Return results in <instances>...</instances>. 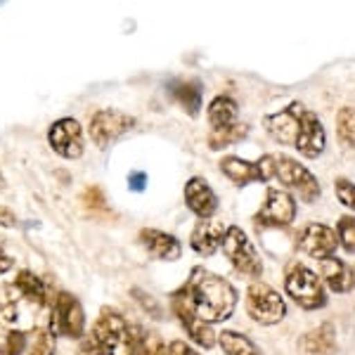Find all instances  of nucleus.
<instances>
[{
    "label": "nucleus",
    "instance_id": "34",
    "mask_svg": "<svg viewBox=\"0 0 355 355\" xmlns=\"http://www.w3.org/2000/svg\"><path fill=\"white\" fill-rule=\"evenodd\" d=\"M78 355H107V353H105V348L95 341V336L88 334V336H83L81 343H78Z\"/></svg>",
    "mask_w": 355,
    "mask_h": 355
},
{
    "label": "nucleus",
    "instance_id": "19",
    "mask_svg": "<svg viewBox=\"0 0 355 355\" xmlns=\"http://www.w3.org/2000/svg\"><path fill=\"white\" fill-rule=\"evenodd\" d=\"M301 348L308 355H334L336 353V331L331 322H322L320 327L301 336Z\"/></svg>",
    "mask_w": 355,
    "mask_h": 355
},
{
    "label": "nucleus",
    "instance_id": "25",
    "mask_svg": "<svg viewBox=\"0 0 355 355\" xmlns=\"http://www.w3.org/2000/svg\"><path fill=\"white\" fill-rule=\"evenodd\" d=\"M246 133H249V125L246 123H234L230 128H220V130H211L209 133V147L211 150H223V147H230L242 142Z\"/></svg>",
    "mask_w": 355,
    "mask_h": 355
},
{
    "label": "nucleus",
    "instance_id": "22",
    "mask_svg": "<svg viewBox=\"0 0 355 355\" xmlns=\"http://www.w3.org/2000/svg\"><path fill=\"white\" fill-rule=\"evenodd\" d=\"M168 93L171 97L182 107L190 116H197L202 110V83L199 81H171L168 83Z\"/></svg>",
    "mask_w": 355,
    "mask_h": 355
},
{
    "label": "nucleus",
    "instance_id": "12",
    "mask_svg": "<svg viewBox=\"0 0 355 355\" xmlns=\"http://www.w3.org/2000/svg\"><path fill=\"white\" fill-rule=\"evenodd\" d=\"M171 311L175 313V318L180 320V324L185 327L187 336H190L199 348H206V351H209V348L216 346V341H218L216 339V331L211 329V324L202 322V320L194 315L190 301H187V296L182 294V289H178L171 294Z\"/></svg>",
    "mask_w": 355,
    "mask_h": 355
},
{
    "label": "nucleus",
    "instance_id": "5",
    "mask_svg": "<svg viewBox=\"0 0 355 355\" xmlns=\"http://www.w3.org/2000/svg\"><path fill=\"white\" fill-rule=\"evenodd\" d=\"M53 315H50V331L69 339H83L85 336V313L81 301L69 291H57L53 301Z\"/></svg>",
    "mask_w": 355,
    "mask_h": 355
},
{
    "label": "nucleus",
    "instance_id": "29",
    "mask_svg": "<svg viewBox=\"0 0 355 355\" xmlns=\"http://www.w3.org/2000/svg\"><path fill=\"white\" fill-rule=\"evenodd\" d=\"M26 351V334L19 329L8 331L3 346H0V355H21Z\"/></svg>",
    "mask_w": 355,
    "mask_h": 355
},
{
    "label": "nucleus",
    "instance_id": "17",
    "mask_svg": "<svg viewBox=\"0 0 355 355\" xmlns=\"http://www.w3.org/2000/svg\"><path fill=\"white\" fill-rule=\"evenodd\" d=\"M227 227L223 225V220L218 218H206L199 220L197 227L190 234V246L197 251L199 256H214L225 242Z\"/></svg>",
    "mask_w": 355,
    "mask_h": 355
},
{
    "label": "nucleus",
    "instance_id": "13",
    "mask_svg": "<svg viewBox=\"0 0 355 355\" xmlns=\"http://www.w3.org/2000/svg\"><path fill=\"white\" fill-rule=\"evenodd\" d=\"M48 142L53 152L62 159H78L83 154V130L81 123L71 116H64L55 121L48 130Z\"/></svg>",
    "mask_w": 355,
    "mask_h": 355
},
{
    "label": "nucleus",
    "instance_id": "32",
    "mask_svg": "<svg viewBox=\"0 0 355 355\" xmlns=\"http://www.w3.org/2000/svg\"><path fill=\"white\" fill-rule=\"evenodd\" d=\"M334 192H336V199H339L346 209L355 211V182H351L348 178H336Z\"/></svg>",
    "mask_w": 355,
    "mask_h": 355
},
{
    "label": "nucleus",
    "instance_id": "11",
    "mask_svg": "<svg viewBox=\"0 0 355 355\" xmlns=\"http://www.w3.org/2000/svg\"><path fill=\"white\" fill-rule=\"evenodd\" d=\"M296 244L311 259L327 261L334 256L336 246H339V237H336V230H331L324 223H306L296 234Z\"/></svg>",
    "mask_w": 355,
    "mask_h": 355
},
{
    "label": "nucleus",
    "instance_id": "40",
    "mask_svg": "<svg viewBox=\"0 0 355 355\" xmlns=\"http://www.w3.org/2000/svg\"><path fill=\"white\" fill-rule=\"evenodd\" d=\"M353 287H355V268H353Z\"/></svg>",
    "mask_w": 355,
    "mask_h": 355
},
{
    "label": "nucleus",
    "instance_id": "7",
    "mask_svg": "<svg viewBox=\"0 0 355 355\" xmlns=\"http://www.w3.org/2000/svg\"><path fill=\"white\" fill-rule=\"evenodd\" d=\"M275 178L282 182L287 190L299 194L301 202L313 204L315 199H320V182L311 171L303 164L294 162L291 157H275Z\"/></svg>",
    "mask_w": 355,
    "mask_h": 355
},
{
    "label": "nucleus",
    "instance_id": "39",
    "mask_svg": "<svg viewBox=\"0 0 355 355\" xmlns=\"http://www.w3.org/2000/svg\"><path fill=\"white\" fill-rule=\"evenodd\" d=\"M5 185H8V182H5V175H3V171H0V190H5Z\"/></svg>",
    "mask_w": 355,
    "mask_h": 355
},
{
    "label": "nucleus",
    "instance_id": "24",
    "mask_svg": "<svg viewBox=\"0 0 355 355\" xmlns=\"http://www.w3.org/2000/svg\"><path fill=\"white\" fill-rule=\"evenodd\" d=\"M218 343H220L223 351H225V355H263L261 348L256 346L249 336L239 334V331H234V329L220 331Z\"/></svg>",
    "mask_w": 355,
    "mask_h": 355
},
{
    "label": "nucleus",
    "instance_id": "35",
    "mask_svg": "<svg viewBox=\"0 0 355 355\" xmlns=\"http://www.w3.org/2000/svg\"><path fill=\"white\" fill-rule=\"evenodd\" d=\"M128 190L130 192H145L147 190V173H142V171H133V173L128 175Z\"/></svg>",
    "mask_w": 355,
    "mask_h": 355
},
{
    "label": "nucleus",
    "instance_id": "6",
    "mask_svg": "<svg viewBox=\"0 0 355 355\" xmlns=\"http://www.w3.org/2000/svg\"><path fill=\"white\" fill-rule=\"evenodd\" d=\"M223 251H225L227 261L232 263V268L239 275L249 279H256L263 275V261L259 256V251L254 249L251 239L246 237L242 227L230 225L225 234V242H223Z\"/></svg>",
    "mask_w": 355,
    "mask_h": 355
},
{
    "label": "nucleus",
    "instance_id": "36",
    "mask_svg": "<svg viewBox=\"0 0 355 355\" xmlns=\"http://www.w3.org/2000/svg\"><path fill=\"white\" fill-rule=\"evenodd\" d=\"M19 220H17L15 211L8 209V206H0V227H17Z\"/></svg>",
    "mask_w": 355,
    "mask_h": 355
},
{
    "label": "nucleus",
    "instance_id": "26",
    "mask_svg": "<svg viewBox=\"0 0 355 355\" xmlns=\"http://www.w3.org/2000/svg\"><path fill=\"white\" fill-rule=\"evenodd\" d=\"M135 355H171L168 343H164L157 331H137V348Z\"/></svg>",
    "mask_w": 355,
    "mask_h": 355
},
{
    "label": "nucleus",
    "instance_id": "33",
    "mask_svg": "<svg viewBox=\"0 0 355 355\" xmlns=\"http://www.w3.org/2000/svg\"><path fill=\"white\" fill-rule=\"evenodd\" d=\"M130 296L137 301V306L142 308V311H147L150 313V318H154V320H159L162 318V306H159V301L154 299V296H150V294H145L142 289H137V287H133L130 289Z\"/></svg>",
    "mask_w": 355,
    "mask_h": 355
},
{
    "label": "nucleus",
    "instance_id": "2",
    "mask_svg": "<svg viewBox=\"0 0 355 355\" xmlns=\"http://www.w3.org/2000/svg\"><path fill=\"white\" fill-rule=\"evenodd\" d=\"M137 331H140V327L130 324L119 311H114V308H102L90 334H93L95 341L105 348L107 355H135Z\"/></svg>",
    "mask_w": 355,
    "mask_h": 355
},
{
    "label": "nucleus",
    "instance_id": "16",
    "mask_svg": "<svg viewBox=\"0 0 355 355\" xmlns=\"http://www.w3.org/2000/svg\"><path fill=\"white\" fill-rule=\"evenodd\" d=\"M185 204L199 220H206L214 218L216 209H218V197L204 178H190L185 185Z\"/></svg>",
    "mask_w": 355,
    "mask_h": 355
},
{
    "label": "nucleus",
    "instance_id": "23",
    "mask_svg": "<svg viewBox=\"0 0 355 355\" xmlns=\"http://www.w3.org/2000/svg\"><path fill=\"white\" fill-rule=\"evenodd\" d=\"M322 279L327 282V287L336 294H346V291L353 289V268H348L346 263L336 256L322 261Z\"/></svg>",
    "mask_w": 355,
    "mask_h": 355
},
{
    "label": "nucleus",
    "instance_id": "4",
    "mask_svg": "<svg viewBox=\"0 0 355 355\" xmlns=\"http://www.w3.org/2000/svg\"><path fill=\"white\" fill-rule=\"evenodd\" d=\"M246 313L254 322L259 324H277L279 320H284L287 315V303L279 296V291H275L270 284L266 282H254L246 289Z\"/></svg>",
    "mask_w": 355,
    "mask_h": 355
},
{
    "label": "nucleus",
    "instance_id": "14",
    "mask_svg": "<svg viewBox=\"0 0 355 355\" xmlns=\"http://www.w3.org/2000/svg\"><path fill=\"white\" fill-rule=\"evenodd\" d=\"M303 107L301 102H291L284 110L266 116V130L270 133L272 140H277L279 145H296V137H299L301 128V116H303Z\"/></svg>",
    "mask_w": 355,
    "mask_h": 355
},
{
    "label": "nucleus",
    "instance_id": "18",
    "mask_svg": "<svg viewBox=\"0 0 355 355\" xmlns=\"http://www.w3.org/2000/svg\"><path fill=\"white\" fill-rule=\"evenodd\" d=\"M140 242L159 261H178L182 256V244L178 242L173 234L157 230V227L140 230Z\"/></svg>",
    "mask_w": 355,
    "mask_h": 355
},
{
    "label": "nucleus",
    "instance_id": "9",
    "mask_svg": "<svg viewBox=\"0 0 355 355\" xmlns=\"http://www.w3.org/2000/svg\"><path fill=\"white\" fill-rule=\"evenodd\" d=\"M135 128V119L121 110H100L93 114L88 125L90 140L95 142L100 150L110 147L119 137H123L128 130Z\"/></svg>",
    "mask_w": 355,
    "mask_h": 355
},
{
    "label": "nucleus",
    "instance_id": "21",
    "mask_svg": "<svg viewBox=\"0 0 355 355\" xmlns=\"http://www.w3.org/2000/svg\"><path fill=\"white\" fill-rule=\"evenodd\" d=\"M206 116H209L211 130L230 128V125L239 123V107L230 95H218L211 100Z\"/></svg>",
    "mask_w": 355,
    "mask_h": 355
},
{
    "label": "nucleus",
    "instance_id": "8",
    "mask_svg": "<svg viewBox=\"0 0 355 355\" xmlns=\"http://www.w3.org/2000/svg\"><path fill=\"white\" fill-rule=\"evenodd\" d=\"M296 218V199L289 192L279 190V187H270L266 192V202L254 216V225L259 230H268V227H287Z\"/></svg>",
    "mask_w": 355,
    "mask_h": 355
},
{
    "label": "nucleus",
    "instance_id": "1",
    "mask_svg": "<svg viewBox=\"0 0 355 355\" xmlns=\"http://www.w3.org/2000/svg\"><path fill=\"white\" fill-rule=\"evenodd\" d=\"M180 289L190 301L194 315L206 324H216L232 318L234 308H237V291L232 284L225 277L204 270V268H194L190 279Z\"/></svg>",
    "mask_w": 355,
    "mask_h": 355
},
{
    "label": "nucleus",
    "instance_id": "15",
    "mask_svg": "<svg viewBox=\"0 0 355 355\" xmlns=\"http://www.w3.org/2000/svg\"><path fill=\"white\" fill-rule=\"evenodd\" d=\"M327 145V133H324V125L320 121V116L315 112H303L301 116V128L299 137H296V150L308 159H318L324 152Z\"/></svg>",
    "mask_w": 355,
    "mask_h": 355
},
{
    "label": "nucleus",
    "instance_id": "30",
    "mask_svg": "<svg viewBox=\"0 0 355 355\" xmlns=\"http://www.w3.org/2000/svg\"><path fill=\"white\" fill-rule=\"evenodd\" d=\"M81 199H83V206L90 211V214H105L107 211V202H105V194H102L100 187H85L83 194H81Z\"/></svg>",
    "mask_w": 355,
    "mask_h": 355
},
{
    "label": "nucleus",
    "instance_id": "20",
    "mask_svg": "<svg viewBox=\"0 0 355 355\" xmlns=\"http://www.w3.org/2000/svg\"><path fill=\"white\" fill-rule=\"evenodd\" d=\"M15 289L21 294V299H26L33 306H53L55 296L48 294V284L43 282L38 275H33L31 270H19L15 275Z\"/></svg>",
    "mask_w": 355,
    "mask_h": 355
},
{
    "label": "nucleus",
    "instance_id": "27",
    "mask_svg": "<svg viewBox=\"0 0 355 355\" xmlns=\"http://www.w3.org/2000/svg\"><path fill=\"white\" fill-rule=\"evenodd\" d=\"M336 135L343 145L355 147V110L353 107H341L336 114Z\"/></svg>",
    "mask_w": 355,
    "mask_h": 355
},
{
    "label": "nucleus",
    "instance_id": "37",
    "mask_svg": "<svg viewBox=\"0 0 355 355\" xmlns=\"http://www.w3.org/2000/svg\"><path fill=\"white\" fill-rule=\"evenodd\" d=\"M168 351H171V355H199L194 348H190L187 346L185 341H171L168 343Z\"/></svg>",
    "mask_w": 355,
    "mask_h": 355
},
{
    "label": "nucleus",
    "instance_id": "28",
    "mask_svg": "<svg viewBox=\"0 0 355 355\" xmlns=\"http://www.w3.org/2000/svg\"><path fill=\"white\" fill-rule=\"evenodd\" d=\"M336 237L348 254H355V216H343L336 223Z\"/></svg>",
    "mask_w": 355,
    "mask_h": 355
},
{
    "label": "nucleus",
    "instance_id": "31",
    "mask_svg": "<svg viewBox=\"0 0 355 355\" xmlns=\"http://www.w3.org/2000/svg\"><path fill=\"white\" fill-rule=\"evenodd\" d=\"M57 339L50 329H38V336L33 341V348L28 351V355H55Z\"/></svg>",
    "mask_w": 355,
    "mask_h": 355
},
{
    "label": "nucleus",
    "instance_id": "3",
    "mask_svg": "<svg viewBox=\"0 0 355 355\" xmlns=\"http://www.w3.org/2000/svg\"><path fill=\"white\" fill-rule=\"evenodd\" d=\"M284 291L296 306L306 308V311H318L327 303L322 279L318 277V272H313L311 268L301 266V263L289 268L287 279H284Z\"/></svg>",
    "mask_w": 355,
    "mask_h": 355
},
{
    "label": "nucleus",
    "instance_id": "38",
    "mask_svg": "<svg viewBox=\"0 0 355 355\" xmlns=\"http://www.w3.org/2000/svg\"><path fill=\"white\" fill-rule=\"evenodd\" d=\"M12 266H15L12 256H8L3 249H0V275H5L8 270H12Z\"/></svg>",
    "mask_w": 355,
    "mask_h": 355
},
{
    "label": "nucleus",
    "instance_id": "10",
    "mask_svg": "<svg viewBox=\"0 0 355 355\" xmlns=\"http://www.w3.org/2000/svg\"><path fill=\"white\" fill-rule=\"evenodd\" d=\"M220 171L239 187L251 185V182H268L270 178H275V157L266 154L259 162H246V159L239 157H223Z\"/></svg>",
    "mask_w": 355,
    "mask_h": 355
}]
</instances>
